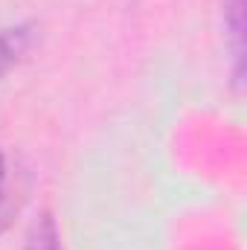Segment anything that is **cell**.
I'll use <instances>...</instances> for the list:
<instances>
[{"label":"cell","instance_id":"cell-1","mask_svg":"<svg viewBox=\"0 0 247 250\" xmlns=\"http://www.w3.org/2000/svg\"><path fill=\"white\" fill-rule=\"evenodd\" d=\"M35 32H38V29H35L32 23H18V26L0 29V79L32 50Z\"/></svg>","mask_w":247,"mask_h":250},{"label":"cell","instance_id":"cell-2","mask_svg":"<svg viewBox=\"0 0 247 250\" xmlns=\"http://www.w3.org/2000/svg\"><path fill=\"white\" fill-rule=\"evenodd\" d=\"M224 23H227L233 59H236V84H242V76H245V0H224Z\"/></svg>","mask_w":247,"mask_h":250},{"label":"cell","instance_id":"cell-3","mask_svg":"<svg viewBox=\"0 0 247 250\" xmlns=\"http://www.w3.org/2000/svg\"><path fill=\"white\" fill-rule=\"evenodd\" d=\"M23 250H62V239H59V230H56V221H53L50 212H44L32 224Z\"/></svg>","mask_w":247,"mask_h":250},{"label":"cell","instance_id":"cell-4","mask_svg":"<svg viewBox=\"0 0 247 250\" xmlns=\"http://www.w3.org/2000/svg\"><path fill=\"white\" fill-rule=\"evenodd\" d=\"M6 224V157L0 151V230Z\"/></svg>","mask_w":247,"mask_h":250}]
</instances>
